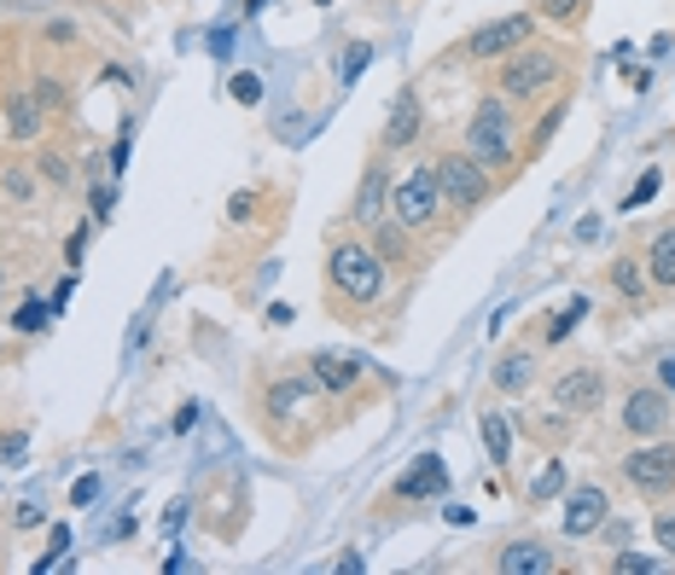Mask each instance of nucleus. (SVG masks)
I'll list each match as a JSON object with an SVG mask.
<instances>
[{
    "label": "nucleus",
    "mask_w": 675,
    "mask_h": 575,
    "mask_svg": "<svg viewBox=\"0 0 675 575\" xmlns=\"http://www.w3.org/2000/svg\"><path fill=\"white\" fill-rule=\"evenodd\" d=\"M326 274H332V285H338L350 303H373V297L384 291V261H379L368 245H338L332 261H326Z\"/></svg>",
    "instance_id": "1"
},
{
    "label": "nucleus",
    "mask_w": 675,
    "mask_h": 575,
    "mask_svg": "<svg viewBox=\"0 0 675 575\" xmlns=\"http://www.w3.org/2000/svg\"><path fill=\"white\" fill-rule=\"evenodd\" d=\"M653 535H658V546H664V553L675 558V517H658V523H653Z\"/></svg>",
    "instance_id": "30"
},
{
    "label": "nucleus",
    "mask_w": 675,
    "mask_h": 575,
    "mask_svg": "<svg viewBox=\"0 0 675 575\" xmlns=\"http://www.w3.org/2000/svg\"><path fill=\"white\" fill-rule=\"evenodd\" d=\"M606 523V488H570V500H565V535L570 541H583V535H594Z\"/></svg>",
    "instance_id": "9"
},
{
    "label": "nucleus",
    "mask_w": 675,
    "mask_h": 575,
    "mask_svg": "<svg viewBox=\"0 0 675 575\" xmlns=\"http://www.w3.org/2000/svg\"><path fill=\"white\" fill-rule=\"evenodd\" d=\"M368 59H373V47H368V41H355V47H350V59H344V88L355 82L361 70H368Z\"/></svg>",
    "instance_id": "25"
},
{
    "label": "nucleus",
    "mask_w": 675,
    "mask_h": 575,
    "mask_svg": "<svg viewBox=\"0 0 675 575\" xmlns=\"http://www.w3.org/2000/svg\"><path fill=\"white\" fill-rule=\"evenodd\" d=\"M496 569L501 575H548L554 558H548V546H541V541H512L507 553L496 558Z\"/></svg>",
    "instance_id": "13"
},
{
    "label": "nucleus",
    "mask_w": 675,
    "mask_h": 575,
    "mask_svg": "<svg viewBox=\"0 0 675 575\" xmlns=\"http://www.w3.org/2000/svg\"><path fill=\"white\" fill-rule=\"evenodd\" d=\"M0 192H7V198H30V175H7V180H0Z\"/></svg>",
    "instance_id": "31"
},
{
    "label": "nucleus",
    "mask_w": 675,
    "mask_h": 575,
    "mask_svg": "<svg viewBox=\"0 0 675 575\" xmlns=\"http://www.w3.org/2000/svg\"><path fill=\"white\" fill-rule=\"evenodd\" d=\"M94 494H99V477H82V483H76V488H70V500H76V506H88V500H94Z\"/></svg>",
    "instance_id": "32"
},
{
    "label": "nucleus",
    "mask_w": 675,
    "mask_h": 575,
    "mask_svg": "<svg viewBox=\"0 0 675 575\" xmlns=\"http://www.w3.org/2000/svg\"><path fill=\"white\" fill-rule=\"evenodd\" d=\"M251 209H256V204H251V198L239 192V198H233V204H227V216H233V221H245V216H251Z\"/></svg>",
    "instance_id": "35"
},
{
    "label": "nucleus",
    "mask_w": 675,
    "mask_h": 575,
    "mask_svg": "<svg viewBox=\"0 0 675 575\" xmlns=\"http://www.w3.org/2000/svg\"><path fill=\"white\" fill-rule=\"evenodd\" d=\"M606 396V378L600 373H588V366H577V373H559L554 378V413L565 418H577V413H594Z\"/></svg>",
    "instance_id": "8"
},
{
    "label": "nucleus",
    "mask_w": 675,
    "mask_h": 575,
    "mask_svg": "<svg viewBox=\"0 0 675 575\" xmlns=\"http://www.w3.org/2000/svg\"><path fill=\"white\" fill-rule=\"evenodd\" d=\"M373 245H379L384 256H402V239H397V232H391V227H384V221L373 227Z\"/></svg>",
    "instance_id": "28"
},
{
    "label": "nucleus",
    "mask_w": 675,
    "mask_h": 575,
    "mask_svg": "<svg viewBox=\"0 0 675 575\" xmlns=\"http://www.w3.org/2000/svg\"><path fill=\"white\" fill-rule=\"evenodd\" d=\"M525 41H536V18L530 12H507L496 23H478L472 41H466V52H472V59H501V52L525 47Z\"/></svg>",
    "instance_id": "5"
},
{
    "label": "nucleus",
    "mask_w": 675,
    "mask_h": 575,
    "mask_svg": "<svg viewBox=\"0 0 675 575\" xmlns=\"http://www.w3.org/2000/svg\"><path fill=\"white\" fill-rule=\"evenodd\" d=\"M653 192H658V175H640V187H635L629 198H623V204H629V209H640V204L653 198Z\"/></svg>",
    "instance_id": "29"
},
{
    "label": "nucleus",
    "mask_w": 675,
    "mask_h": 575,
    "mask_svg": "<svg viewBox=\"0 0 675 575\" xmlns=\"http://www.w3.org/2000/svg\"><path fill=\"white\" fill-rule=\"evenodd\" d=\"M577 314H588V303H583V297H570V308H565L559 320H554V337H565L570 326H577Z\"/></svg>",
    "instance_id": "27"
},
{
    "label": "nucleus",
    "mask_w": 675,
    "mask_h": 575,
    "mask_svg": "<svg viewBox=\"0 0 675 575\" xmlns=\"http://www.w3.org/2000/svg\"><path fill=\"white\" fill-rule=\"evenodd\" d=\"M664 418H669L664 389H635V396L623 401V430H635V436H658Z\"/></svg>",
    "instance_id": "11"
},
{
    "label": "nucleus",
    "mask_w": 675,
    "mask_h": 575,
    "mask_svg": "<svg viewBox=\"0 0 675 575\" xmlns=\"http://www.w3.org/2000/svg\"><path fill=\"white\" fill-rule=\"evenodd\" d=\"M233 99L256 105V99H263V82H256V76H233Z\"/></svg>",
    "instance_id": "26"
},
{
    "label": "nucleus",
    "mask_w": 675,
    "mask_h": 575,
    "mask_svg": "<svg viewBox=\"0 0 675 575\" xmlns=\"http://www.w3.org/2000/svg\"><path fill=\"white\" fill-rule=\"evenodd\" d=\"M297 407H303V384H274L268 389V413L285 418V413H297Z\"/></svg>",
    "instance_id": "22"
},
{
    "label": "nucleus",
    "mask_w": 675,
    "mask_h": 575,
    "mask_svg": "<svg viewBox=\"0 0 675 575\" xmlns=\"http://www.w3.org/2000/svg\"><path fill=\"white\" fill-rule=\"evenodd\" d=\"M466 146H472L478 163H507L512 157V117L501 99H483L472 111V128H466Z\"/></svg>",
    "instance_id": "3"
},
{
    "label": "nucleus",
    "mask_w": 675,
    "mask_h": 575,
    "mask_svg": "<svg viewBox=\"0 0 675 575\" xmlns=\"http://www.w3.org/2000/svg\"><path fill=\"white\" fill-rule=\"evenodd\" d=\"M355 221H361V227H379V221H384V169H368V175H361Z\"/></svg>",
    "instance_id": "15"
},
{
    "label": "nucleus",
    "mask_w": 675,
    "mask_h": 575,
    "mask_svg": "<svg viewBox=\"0 0 675 575\" xmlns=\"http://www.w3.org/2000/svg\"><path fill=\"white\" fill-rule=\"evenodd\" d=\"M646 274H653V285H675V227H664L653 239V256H646Z\"/></svg>",
    "instance_id": "18"
},
{
    "label": "nucleus",
    "mask_w": 675,
    "mask_h": 575,
    "mask_svg": "<svg viewBox=\"0 0 675 575\" xmlns=\"http://www.w3.org/2000/svg\"><path fill=\"white\" fill-rule=\"evenodd\" d=\"M420 140V93L402 88L391 99V117H384V146H413Z\"/></svg>",
    "instance_id": "12"
},
{
    "label": "nucleus",
    "mask_w": 675,
    "mask_h": 575,
    "mask_svg": "<svg viewBox=\"0 0 675 575\" xmlns=\"http://www.w3.org/2000/svg\"><path fill=\"white\" fill-rule=\"evenodd\" d=\"M321 7H326V0H321Z\"/></svg>",
    "instance_id": "38"
},
{
    "label": "nucleus",
    "mask_w": 675,
    "mask_h": 575,
    "mask_svg": "<svg viewBox=\"0 0 675 575\" xmlns=\"http://www.w3.org/2000/svg\"><path fill=\"white\" fill-rule=\"evenodd\" d=\"M449 488V470H443V459L437 454H425V459H413L402 477H397V500H431V494H443Z\"/></svg>",
    "instance_id": "10"
},
{
    "label": "nucleus",
    "mask_w": 675,
    "mask_h": 575,
    "mask_svg": "<svg viewBox=\"0 0 675 575\" xmlns=\"http://www.w3.org/2000/svg\"><path fill=\"white\" fill-rule=\"evenodd\" d=\"M559 488H565V465L554 459V465H541V477L530 483V500H554Z\"/></svg>",
    "instance_id": "21"
},
{
    "label": "nucleus",
    "mask_w": 675,
    "mask_h": 575,
    "mask_svg": "<svg viewBox=\"0 0 675 575\" xmlns=\"http://www.w3.org/2000/svg\"><path fill=\"white\" fill-rule=\"evenodd\" d=\"M7 117H12V140H36V128H41V105H36L30 93H18Z\"/></svg>",
    "instance_id": "19"
},
{
    "label": "nucleus",
    "mask_w": 675,
    "mask_h": 575,
    "mask_svg": "<svg viewBox=\"0 0 675 575\" xmlns=\"http://www.w3.org/2000/svg\"><path fill=\"white\" fill-rule=\"evenodd\" d=\"M577 7H583V0H541V12H548V18H570Z\"/></svg>",
    "instance_id": "33"
},
{
    "label": "nucleus",
    "mask_w": 675,
    "mask_h": 575,
    "mask_svg": "<svg viewBox=\"0 0 675 575\" xmlns=\"http://www.w3.org/2000/svg\"><path fill=\"white\" fill-rule=\"evenodd\" d=\"M309 366H315V384H321V389H338V396H344V389H355V378H361V360H355V355H332V349H321Z\"/></svg>",
    "instance_id": "14"
},
{
    "label": "nucleus",
    "mask_w": 675,
    "mask_h": 575,
    "mask_svg": "<svg viewBox=\"0 0 675 575\" xmlns=\"http://www.w3.org/2000/svg\"><path fill=\"white\" fill-rule=\"evenodd\" d=\"M478 430H483L489 459L507 465V459H512V425H507V418H501V413H483V418H478Z\"/></svg>",
    "instance_id": "17"
},
{
    "label": "nucleus",
    "mask_w": 675,
    "mask_h": 575,
    "mask_svg": "<svg viewBox=\"0 0 675 575\" xmlns=\"http://www.w3.org/2000/svg\"><path fill=\"white\" fill-rule=\"evenodd\" d=\"M612 279H617V291H623V297H640V285H646L635 261H617V268H612Z\"/></svg>",
    "instance_id": "24"
},
{
    "label": "nucleus",
    "mask_w": 675,
    "mask_h": 575,
    "mask_svg": "<svg viewBox=\"0 0 675 575\" xmlns=\"http://www.w3.org/2000/svg\"><path fill=\"white\" fill-rule=\"evenodd\" d=\"M559 82V52H548V47H536V41H525L507 59V70H501V88L512 93V99H530V93H541V88H554Z\"/></svg>",
    "instance_id": "2"
},
{
    "label": "nucleus",
    "mask_w": 675,
    "mask_h": 575,
    "mask_svg": "<svg viewBox=\"0 0 675 575\" xmlns=\"http://www.w3.org/2000/svg\"><path fill=\"white\" fill-rule=\"evenodd\" d=\"M18 454H23V436H7V442H0V459L18 465Z\"/></svg>",
    "instance_id": "36"
},
{
    "label": "nucleus",
    "mask_w": 675,
    "mask_h": 575,
    "mask_svg": "<svg viewBox=\"0 0 675 575\" xmlns=\"http://www.w3.org/2000/svg\"><path fill=\"white\" fill-rule=\"evenodd\" d=\"M536 384V360L518 349V355H507L501 366H496V389H507V396H518V389H530Z\"/></svg>",
    "instance_id": "16"
},
{
    "label": "nucleus",
    "mask_w": 675,
    "mask_h": 575,
    "mask_svg": "<svg viewBox=\"0 0 675 575\" xmlns=\"http://www.w3.org/2000/svg\"><path fill=\"white\" fill-rule=\"evenodd\" d=\"M664 389H675V360H664Z\"/></svg>",
    "instance_id": "37"
},
{
    "label": "nucleus",
    "mask_w": 675,
    "mask_h": 575,
    "mask_svg": "<svg viewBox=\"0 0 675 575\" xmlns=\"http://www.w3.org/2000/svg\"><path fill=\"white\" fill-rule=\"evenodd\" d=\"M53 314H59L53 303H23V308L12 314V326H18V331H41L47 320H53Z\"/></svg>",
    "instance_id": "20"
},
{
    "label": "nucleus",
    "mask_w": 675,
    "mask_h": 575,
    "mask_svg": "<svg viewBox=\"0 0 675 575\" xmlns=\"http://www.w3.org/2000/svg\"><path fill=\"white\" fill-rule=\"evenodd\" d=\"M437 204H443V187H437V169L431 163H420L402 187H397V216L408 221V227H425L431 216H437Z\"/></svg>",
    "instance_id": "7"
},
{
    "label": "nucleus",
    "mask_w": 675,
    "mask_h": 575,
    "mask_svg": "<svg viewBox=\"0 0 675 575\" xmlns=\"http://www.w3.org/2000/svg\"><path fill=\"white\" fill-rule=\"evenodd\" d=\"M617 575H658L664 569V558H646V553H617V564H612Z\"/></svg>",
    "instance_id": "23"
},
{
    "label": "nucleus",
    "mask_w": 675,
    "mask_h": 575,
    "mask_svg": "<svg viewBox=\"0 0 675 575\" xmlns=\"http://www.w3.org/2000/svg\"><path fill=\"white\" fill-rule=\"evenodd\" d=\"M623 477H629L640 494L664 500V494L675 488V442H653V448H635L629 459H623Z\"/></svg>",
    "instance_id": "4"
},
{
    "label": "nucleus",
    "mask_w": 675,
    "mask_h": 575,
    "mask_svg": "<svg viewBox=\"0 0 675 575\" xmlns=\"http://www.w3.org/2000/svg\"><path fill=\"white\" fill-rule=\"evenodd\" d=\"M41 175H53L59 187H65V180H70V169H65V157H47V163H41Z\"/></svg>",
    "instance_id": "34"
},
{
    "label": "nucleus",
    "mask_w": 675,
    "mask_h": 575,
    "mask_svg": "<svg viewBox=\"0 0 675 575\" xmlns=\"http://www.w3.org/2000/svg\"><path fill=\"white\" fill-rule=\"evenodd\" d=\"M437 187H443V198L449 204H460V209H472V204H483V192H489V180H483V163L478 157H443L437 163Z\"/></svg>",
    "instance_id": "6"
}]
</instances>
